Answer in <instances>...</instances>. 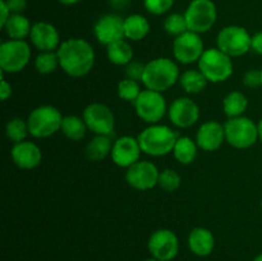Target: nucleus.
I'll return each mask as SVG.
<instances>
[{
    "mask_svg": "<svg viewBox=\"0 0 262 261\" xmlns=\"http://www.w3.org/2000/svg\"><path fill=\"white\" fill-rule=\"evenodd\" d=\"M56 53L60 68L72 78L87 76L96 61L95 49L89 41L81 37H72L61 41Z\"/></svg>",
    "mask_w": 262,
    "mask_h": 261,
    "instance_id": "obj_1",
    "label": "nucleus"
},
{
    "mask_svg": "<svg viewBox=\"0 0 262 261\" xmlns=\"http://www.w3.org/2000/svg\"><path fill=\"white\" fill-rule=\"evenodd\" d=\"M181 72L176 60L170 58H155L145 64L142 83L146 89L158 92L170 90L179 82Z\"/></svg>",
    "mask_w": 262,
    "mask_h": 261,
    "instance_id": "obj_2",
    "label": "nucleus"
},
{
    "mask_svg": "<svg viewBox=\"0 0 262 261\" xmlns=\"http://www.w3.org/2000/svg\"><path fill=\"white\" fill-rule=\"evenodd\" d=\"M137 138L143 154L154 158H161L173 153L179 135L169 125L156 123L142 129Z\"/></svg>",
    "mask_w": 262,
    "mask_h": 261,
    "instance_id": "obj_3",
    "label": "nucleus"
},
{
    "mask_svg": "<svg viewBox=\"0 0 262 261\" xmlns=\"http://www.w3.org/2000/svg\"><path fill=\"white\" fill-rule=\"evenodd\" d=\"M63 115L53 105H40L28 114L27 124L30 135L35 138H48L61 130Z\"/></svg>",
    "mask_w": 262,
    "mask_h": 261,
    "instance_id": "obj_4",
    "label": "nucleus"
},
{
    "mask_svg": "<svg viewBox=\"0 0 262 261\" xmlns=\"http://www.w3.org/2000/svg\"><path fill=\"white\" fill-rule=\"evenodd\" d=\"M210 83H223L228 81L233 74V58L223 53L217 48L206 49L197 63Z\"/></svg>",
    "mask_w": 262,
    "mask_h": 261,
    "instance_id": "obj_5",
    "label": "nucleus"
},
{
    "mask_svg": "<svg viewBox=\"0 0 262 261\" xmlns=\"http://www.w3.org/2000/svg\"><path fill=\"white\" fill-rule=\"evenodd\" d=\"M30 44L26 40H7L0 44V72L14 74L22 72L31 60Z\"/></svg>",
    "mask_w": 262,
    "mask_h": 261,
    "instance_id": "obj_6",
    "label": "nucleus"
},
{
    "mask_svg": "<svg viewBox=\"0 0 262 261\" xmlns=\"http://www.w3.org/2000/svg\"><path fill=\"white\" fill-rule=\"evenodd\" d=\"M225 141L238 150L250 148L258 141L257 124L251 118H228L224 124Z\"/></svg>",
    "mask_w": 262,
    "mask_h": 261,
    "instance_id": "obj_7",
    "label": "nucleus"
},
{
    "mask_svg": "<svg viewBox=\"0 0 262 261\" xmlns=\"http://www.w3.org/2000/svg\"><path fill=\"white\" fill-rule=\"evenodd\" d=\"M252 35L242 26H227L216 36V48L230 58H239L251 51Z\"/></svg>",
    "mask_w": 262,
    "mask_h": 261,
    "instance_id": "obj_8",
    "label": "nucleus"
},
{
    "mask_svg": "<svg viewBox=\"0 0 262 261\" xmlns=\"http://www.w3.org/2000/svg\"><path fill=\"white\" fill-rule=\"evenodd\" d=\"M188 31L206 33L215 26L217 19V8L212 0H192L184 12Z\"/></svg>",
    "mask_w": 262,
    "mask_h": 261,
    "instance_id": "obj_9",
    "label": "nucleus"
},
{
    "mask_svg": "<svg viewBox=\"0 0 262 261\" xmlns=\"http://www.w3.org/2000/svg\"><path fill=\"white\" fill-rule=\"evenodd\" d=\"M133 105L137 117L147 124H156L168 113V106L163 92L152 91L148 89L142 90Z\"/></svg>",
    "mask_w": 262,
    "mask_h": 261,
    "instance_id": "obj_10",
    "label": "nucleus"
},
{
    "mask_svg": "<svg viewBox=\"0 0 262 261\" xmlns=\"http://www.w3.org/2000/svg\"><path fill=\"white\" fill-rule=\"evenodd\" d=\"M84 123L90 132L96 136H112L115 129V115L107 105L91 102L83 110Z\"/></svg>",
    "mask_w": 262,
    "mask_h": 261,
    "instance_id": "obj_11",
    "label": "nucleus"
},
{
    "mask_svg": "<svg viewBox=\"0 0 262 261\" xmlns=\"http://www.w3.org/2000/svg\"><path fill=\"white\" fill-rule=\"evenodd\" d=\"M205 49L204 40L201 35L192 31L182 33L178 37H174L173 41V56L174 60L178 63L189 66V64L199 63Z\"/></svg>",
    "mask_w": 262,
    "mask_h": 261,
    "instance_id": "obj_12",
    "label": "nucleus"
},
{
    "mask_svg": "<svg viewBox=\"0 0 262 261\" xmlns=\"http://www.w3.org/2000/svg\"><path fill=\"white\" fill-rule=\"evenodd\" d=\"M148 252L159 261H171L179 252V240L176 233L166 228L155 230L147 242Z\"/></svg>",
    "mask_w": 262,
    "mask_h": 261,
    "instance_id": "obj_13",
    "label": "nucleus"
},
{
    "mask_svg": "<svg viewBox=\"0 0 262 261\" xmlns=\"http://www.w3.org/2000/svg\"><path fill=\"white\" fill-rule=\"evenodd\" d=\"M160 170L148 160H140L125 171V181L137 191H148L158 186Z\"/></svg>",
    "mask_w": 262,
    "mask_h": 261,
    "instance_id": "obj_14",
    "label": "nucleus"
},
{
    "mask_svg": "<svg viewBox=\"0 0 262 261\" xmlns=\"http://www.w3.org/2000/svg\"><path fill=\"white\" fill-rule=\"evenodd\" d=\"M168 117L174 127L182 129L191 128L199 122L200 107L191 97H178L169 105Z\"/></svg>",
    "mask_w": 262,
    "mask_h": 261,
    "instance_id": "obj_15",
    "label": "nucleus"
},
{
    "mask_svg": "<svg viewBox=\"0 0 262 261\" xmlns=\"http://www.w3.org/2000/svg\"><path fill=\"white\" fill-rule=\"evenodd\" d=\"M141 154H142V148L137 137L122 136V137H118L113 143L110 158L117 166L128 169L141 160Z\"/></svg>",
    "mask_w": 262,
    "mask_h": 261,
    "instance_id": "obj_16",
    "label": "nucleus"
},
{
    "mask_svg": "<svg viewBox=\"0 0 262 261\" xmlns=\"http://www.w3.org/2000/svg\"><path fill=\"white\" fill-rule=\"evenodd\" d=\"M94 35L99 44L105 46L122 40L124 38V18L115 13L101 15L94 26Z\"/></svg>",
    "mask_w": 262,
    "mask_h": 261,
    "instance_id": "obj_17",
    "label": "nucleus"
},
{
    "mask_svg": "<svg viewBox=\"0 0 262 261\" xmlns=\"http://www.w3.org/2000/svg\"><path fill=\"white\" fill-rule=\"evenodd\" d=\"M30 41L38 51H56L60 46V36L54 25L49 22H36L32 25Z\"/></svg>",
    "mask_w": 262,
    "mask_h": 261,
    "instance_id": "obj_18",
    "label": "nucleus"
},
{
    "mask_svg": "<svg viewBox=\"0 0 262 261\" xmlns=\"http://www.w3.org/2000/svg\"><path fill=\"white\" fill-rule=\"evenodd\" d=\"M196 142L199 148L207 153L219 150L225 142L224 124L216 120L204 122L196 132Z\"/></svg>",
    "mask_w": 262,
    "mask_h": 261,
    "instance_id": "obj_19",
    "label": "nucleus"
},
{
    "mask_svg": "<svg viewBox=\"0 0 262 261\" xmlns=\"http://www.w3.org/2000/svg\"><path fill=\"white\" fill-rule=\"evenodd\" d=\"M12 160L18 168L31 170L37 168L42 161V151L32 141H22V142L14 143L10 150Z\"/></svg>",
    "mask_w": 262,
    "mask_h": 261,
    "instance_id": "obj_20",
    "label": "nucleus"
},
{
    "mask_svg": "<svg viewBox=\"0 0 262 261\" xmlns=\"http://www.w3.org/2000/svg\"><path fill=\"white\" fill-rule=\"evenodd\" d=\"M188 247L193 255L200 256V257H206L215 248L214 234L207 228H193L188 235Z\"/></svg>",
    "mask_w": 262,
    "mask_h": 261,
    "instance_id": "obj_21",
    "label": "nucleus"
},
{
    "mask_svg": "<svg viewBox=\"0 0 262 261\" xmlns=\"http://www.w3.org/2000/svg\"><path fill=\"white\" fill-rule=\"evenodd\" d=\"M150 33V22L142 14H130L124 18V38L133 42L142 41Z\"/></svg>",
    "mask_w": 262,
    "mask_h": 261,
    "instance_id": "obj_22",
    "label": "nucleus"
},
{
    "mask_svg": "<svg viewBox=\"0 0 262 261\" xmlns=\"http://www.w3.org/2000/svg\"><path fill=\"white\" fill-rule=\"evenodd\" d=\"M113 143L114 142L112 141L110 136L95 135V137H92L89 141V143L86 145V148H84L86 158L90 161H95V163L102 161L112 154Z\"/></svg>",
    "mask_w": 262,
    "mask_h": 261,
    "instance_id": "obj_23",
    "label": "nucleus"
},
{
    "mask_svg": "<svg viewBox=\"0 0 262 261\" xmlns=\"http://www.w3.org/2000/svg\"><path fill=\"white\" fill-rule=\"evenodd\" d=\"M133 48L127 38H122L106 46V56L114 66L125 67L133 60Z\"/></svg>",
    "mask_w": 262,
    "mask_h": 261,
    "instance_id": "obj_24",
    "label": "nucleus"
},
{
    "mask_svg": "<svg viewBox=\"0 0 262 261\" xmlns=\"http://www.w3.org/2000/svg\"><path fill=\"white\" fill-rule=\"evenodd\" d=\"M197 154H199V145H197L196 140L188 137V136H179L173 150L174 159L179 164L189 165L196 160Z\"/></svg>",
    "mask_w": 262,
    "mask_h": 261,
    "instance_id": "obj_25",
    "label": "nucleus"
},
{
    "mask_svg": "<svg viewBox=\"0 0 262 261\" xmlns=\"http://www.w3.org/2000/svg\"><path fill=\"white\" fill-rule=\"evenodd\" d=\"M31 28H32V25L26 15L12 14L3 30L5 31L9 40H26L30 37Z\"/></svg>",
    "mask_w": 262,
    "mask_h": 261,
    "instance_id": "obj_26",
    "label": "nucleus"
},
{
    "mask_svg": "<svg viewBox=\"0 0 262 261\" xmlns=\"http://www.w3.org/2000/svg\"><path fill=\"white\" fill-rule=\"evenodd\" d=\"M179 83L181 87L184 90V92L191 95L200 94L206 89L209 81L206 77L202 74V72L197 69H187L179 77Z\"/></svg>",
    "mask_w": 262,
    "mask_h": 261,
    "instance_id": "obj_27",
    "label": "nucleus"
},
{
    "mask_svg": "<svg viewBox=\"0 0 262 261\" xmlns=\"http://www.w3.org/2000/svg\"><path fill=\"white\" fill-rule=\"evenodd\" d=\"M248 107V99L242 91H232L223 99V112L228 118L242 117Z\"/></svg>",
    "mask_w": 262,
    "mask_h": 261,
    "instance_id": "obj_28",
    "label": "nucleus"
},
{
    "mask_svg": "<svg viewBox=\"0 0 262 261\" xmlns=\"http://www.w3.org/2000/svg\"><path fill=\"white\" fill-rule=\"evenodd\" d=\"M87 128L83 118L78 115H66L61 123V132L71 141H81L86 136Z\"/></svg>",
    "mask_w": 262,
    "mask_h": 261,
    "instance_id": "obj_29",
    "label": "nucleus"
},
{
    "mask_svg": "<svg viewBox=\"0 0 262 261\" xmlns=\"http://www.w3.org/2000/svg\"><path fill=\"white\" fill-rule=\"evenodd\" d=\"M5 135H7L8 140L12 141L13 143L26 141L27 136L30 135L27 120L22 119L19 117L9 119L7 122V124H5Z\"/></svg>",
    "mask_w": 262,
    "mask_h": 261,
    "instance_id": "obj_30",
    "label": "nucleus"
},
{
    "mask_svg": "<svg viewBox=\"0 0 262 261\" xmlns=\"http://www.w3.org/2000/svg\"><path fill=\"white\" fill-rule=\"evenodd\" d=\"M35 69L40 74H51L60 67L56 51H41L35 58Z\"/></svg>",
    "mask_w": 262,
    "mask_h": 261,
    "instance_id": "obj_31",
    "label": "nucleus"
},
{
    "mask_svg": "<svg viewBox=\"0 0 262 261\" xmlns=\"http://www.w3.org/2000/svg\"><path fill=\"white\" fill-rule=\"evenodd\" d=\"M117 92L120 100L135 104L136 100L138 99V96H140L141 92H142V90H141L140 82L138 81L124 78L122 79V81H119V83H118Z\"/></svg>",
    "mask_w": 262,
    "mask_h": 261,
    "instance_id": "obj_32",
    "label": "nucleus"
},
{
    "mask_svg": "<svg viewBox=\"0 0 262 261\" xmlns=\"http://www.w3.org/2000/svg\"><path fill=\"white\" fill-rule=\"evenodd\" d=\"M164 31L168 35L173 36V37H178L182 33L188 31V26H187V20L184 14L182 13H171L168 17L164 19Z\"/></svg>",
    "mask_w": 262,
    "mask_h": 261,
    "instance_id": "obj_33",
    "label": "nucleus"
},
{
    "mask_svg": "<svg viewBox=\"0 0 262 261\" xmlns=\"http://www.w3.org/2000/svg\"><path fill=\"white\" fill-rule=\"evenodd\" d=\"M182 178L179 173L174 169L166 168L164 170H160L159 174L158 186L165 192H174L181 187Z\"/></svg>",
    "mask_w": 262,
    "mask_h": 261,
    "instance_id": "obj_34",
    "label": "nucleus"
},
{
    "mask_svg": "<svg viewBox=\"0 0 262 261\" xmlns=\"http://www.w3.org/2000/svg\"><path fill=\"white\" fill-rule=\"evenodd\" d=\"M145 9L152 15H163L173 8L174 0H143Z\"/></svg>",
    "mask_w": 262,
    "mask_h": 261,
    "instance_id": "obj_35",
    "label": "nucleus"
},
{
    "mask_svg": "<svg viewBox=\"0 0 262 261\" xmlns=\"http://www.w3.org/2000/svg\"><path fill=\"white\" fill-rule=\"evenodd\" d=\"M125 78L135 79V81H142L143 72H145V64L141 61L132 60L129 64L125 66Z\"/></svg>",
    "mask_w": 262,
    "mask_h": 261,
    "instance_id": "obj_36",
    "label": "nucleus"
},
{
    "mask_svg": "<svg viewBox=\"0 0 262 261\" xmlns=\"http://www.w3.org/2000/svg\"><path fill=\"white\" fill-rule=\"evenodd\" d=\"M242 82L246 87H248V89L262 87L261 71H257V69H250V71H247L243 74Z\"/></svg>",
    "mask_w": 262,
    "mask_h": 261,
    "instance_id": "obj_37",
    "label": "nucleus"
},
{
    "mask_svg": "<svg viewBox=\"0 0 262 261\" xmlns=\"http://www.w3.org/2000/svg\"><path fill=\"white\" fill-rule=\"evenodd\" d=\"M12 14H22L27 7V0H5Z\"/></svg>",
    "mask_w": 262,
    "mask_h": 261,
    "instance_id": "obj_38",
    "label": "nucleus"
},
{
    "mask_svg": "<svg viewBox=\"0 0 262 261\" xmlns=\"http://www.w3.org/2000/svg\"><path fill=\"white\" fill-rule=\"evenodd\" d=\"M12 84L4 78V76H2V82H0V97H2V101H7L12 96Z\"/></svg>",
    "mask_w": 262,
    "mask_h": 261,
    "instance_id": "obj_39",
    "label": "nucleus"
},
{
    "mask_svg": "<svg viewBox=\"0 0 262 261\" xmlns=\"http://www.w3.org/2000/svg\"><path fill=\"white\" fill-rule=\"evenodd\" d=\"M251 50L253 53L262 55V31L252 35V42H251Z\"/></svg>",
    "mask_w": 262,
    "mask_h": 261,
    "instance_id": "obj_40",
    "label": "nucleus"
},
{
    "mask_svg": "<svg viewBox=\"0 0 262 261\" xmlns=\"http://www.w3.org/2000/svg\"><path fill=\"white\" fill-rule=\"evenodd\" d=\"M10 15H12V12H10V9L8 8L5 0H0V26H2V28L4 27V25L7 23V20L9 19Z\"/></svg>",
    "mask_w": 262,
    "mask_h": 261,
    "instance_id": "obj_41",
    "label": "nucleus"
},
{
    "mask_svg": "<svg viewBox=\"0 0 262 261\" xmlns=\"http://www.w3.org/2000/svg\"><path fill=\"white\" fill-rule=\"evenodd\" d=\"M130 0H109V5L114 10H125L129 7Z\"/></svg>",
    "mask_w": 262,
    "mask_h": 261,
    "instance_id": "obj_42",
    "label": "nucleus"
},
{
    "mask_svg": "<svg viewBox=\"0 0 262 261\" xmlns=\"http://www.w3.org/2000/svg\"><path fill=\"white\" fill-rule=\"evenodd\" d=\"M58 2L63 5H74L81 2V0H58Z\"/></svg>",
    "mask_w": 262,
    "mask_h": 261,
    "instance_id": "obj_43",
    "label": "nucleus"
},
{
    "mask_svg": "<svg viewBox=\"0 0 262 261\" xmlns=\"http://www.w3.org/2000/svg\"><path fill=\"white\" fill-rule=\"evenodd\" d=\"M257 128H258V141H261L262 142V118L258 120Z\"/></svg>",
    "mask_w": 262,
    "mask_h": 261,
    "instance_id": "obj_44",
    "label": "nucleus"
},
{
    "mask_svg": "<svg viewBox=\"0 0 262 261\" xmlns=\"http://www.w3.org/2000/svg\"><path fill=\"white\" fill-rule=\"evenodd\" d=\"M253 261H262V252L260 253V255L256 256V257L253 258Z\"/></svg>",
    "mask_w": 262,
    "mask_h": 261,
    "instance_id": "obj_45",
    "label": "nucleus"
},
{
    "mask_svg": "<svg viewBox=\"0 0 262 261\" xmlns=\"http://www.w3.org/2000/svg\"><path fill=\"white\" fill-rule=\"evenodd\" d=\"M145 261H159V260H156V258L151 257V258H147V260H145Z\"/></svg>",
    "mask_w": 262,
    "mask_h": 261,
    "instance_id": "obj_46",
    "label": "nucleus"
},
{
    "mask_svg": "<svg viewBox=\"0 0 262 261\" xmlns=\"http://www.w3.org/2000/svg\"><path fill=\"white\" fill-rule=\"evenodd\" d=\"M261 209H262V200H261Z\"/></svg>",
    "mask_w": 262,
    "mask_h": 261,
    "instance_id": "obj_47",
    "label": "nucleus"
},
{
    "mask_svg": "<svg viewBox=\"0 0 262 261\" xmlns=\"http://www.w3.org/2000/svg\"><path fill=\"white\" fill-rule=\"evenodd\" d=\"M261 78H262V69H261Z\"/></svg>",
    "mask_w": 262,
    "mask_h": 261,
    "instance_id": "obj_48",
    "label": "nucleus"
}]
</instances>
